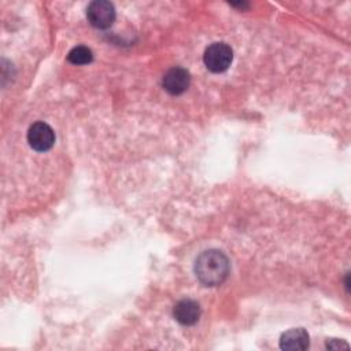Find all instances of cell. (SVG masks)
Wrapping results in <instances>:
<instances>
[{
  "label": "cell",
  "instance_id": "cell-8",
  "mask_svg": "<svg viewBox=\"0 0 351 351\" xmlns=\"http://www.w3.org/2000/svg\"><path fill=\"white\" fill-rule=\"evenodd\" d=\"M93 59L92 51L85 45H77L67 53V60L71 64H88Z\"/></svg>",
  "mask_w": 351,
  "mask_h": 351
},
{
  "label": "cell",
  "instance_id": "cell-7",
  "mask_svg": "<svg viewBox=\"0 0 351 351\" xmlns=\"http://www.w3.org/2000/svg\"><path fill=\"white\" fill-rule=\"evenodd\" d=\"M308 335L303 328H295L284 332L280 337V348L289 351H302L308 348Z\"/></svg>",
  "mask_w": 351,
  "mask_h": 351
},
{
  "label": "cell",
  "instance_id": "cell-2",
  "mask_svg": "<svg viewBox=\"0 0 351 351\" xmlns=\"http://www.w3.org/2000/svg\"><path fill=\"white\" fill-rule=\"evenodd\" d=\"M233 60V51L225 43H213L203 55V62L211 73H223Z\"/></svg>",
  "mask_w": 351,
  "mask_h": 351
},
{
  "label": "cell",
  "instance_id": "cell-1",
  "mask_svg": "<svg viewBox=\"0 0 351 351\" xmlns=\"http://www.w3.org/2000/svg\"><path fill=\"white\" fill-rule=\"evenodd\" d=\"M229 270V259L219 250H207L195 262V274L204 287L221 285L226 280Z\"/></svg>",
  "mask_w": 351,
  "mask_h": 351
},
{
  "label": "cell",
  "instance_id": "cell-4",
  "mask_svg": "<svg viewBox=\"0 0 351 351\" xmlns=\"http://www.w3.org/2000/svg\"><path fill=\"white\" fill-rule=\"evenodd\" d=\"M29 145L38 152H45L52 148L55 143V133L45 122H36L27 130Z\"/></svg>",
  "mask_w": 351,
  "mask_h": 351
},
{
  "label": "cell",
  "instance_id": "cell-3",
  "mask_svg": "<svg viewBox=\"0 0 351 351\" xmlns=\"http://www.w3.org/2000/svg\"><path fill=\"white\" fill-rule=\"evenodd\" d=\"M86 18L96 29H107L114 23L115 8L110 1L96 0L86 8Z\"/></svg>",
  "mask_w": 351,
  "mask_h": 351
},
{
  "label": "cell",
  "instance_id": "cell-6",
  "mask_svg": "<svg viewBox=\"0 0 351 351\" xmlns=\"http://www.w3.org/2000/svg\"><path fill=\"white\" fill-rule=\"evenodd\" d=\"M173 314L177 322L185 326L195 325L200 318V306L192 299H182L176 303Z\"/></svg>",
  "mask_w": 351,
  "mask_h": 351
},
{
  "label": "cell",
  "instance_id": "cell-5",
  "mask_svg": "<svg viewBox=\"0 0 351 351\" xmlns=\"http://www.w3.org/2000/svg\"><path fill=\"white\" fill-rule=\"evenodd\" d=\"M189 82H191L189 73L182 67H173L167 70L162 80V85L165 90L174 96L184 93L189 86Z\"/></svg>",
  "mask_w": 351,
  "mask_h": 351
}]
</instances>
